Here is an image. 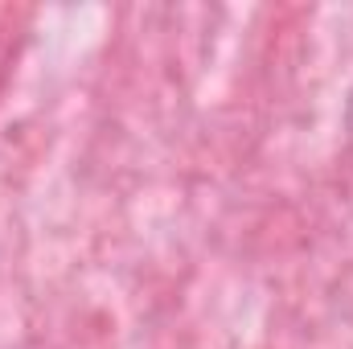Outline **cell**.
<instances>
[{
  "mask_svg": "<svg viewBox=\"0 0 353 349\" xmlns=\"http://www.w3.org/2000/svg\"><path fill=\"white\" fill-rule=\"evenodd\" d=\"M350 136H353V99H350Z\"/></svg>",
  "mask_w": 353,
  "mask_h": 349,
  "instance_id": "1",
  "label": "cell"
}]
</instances>
